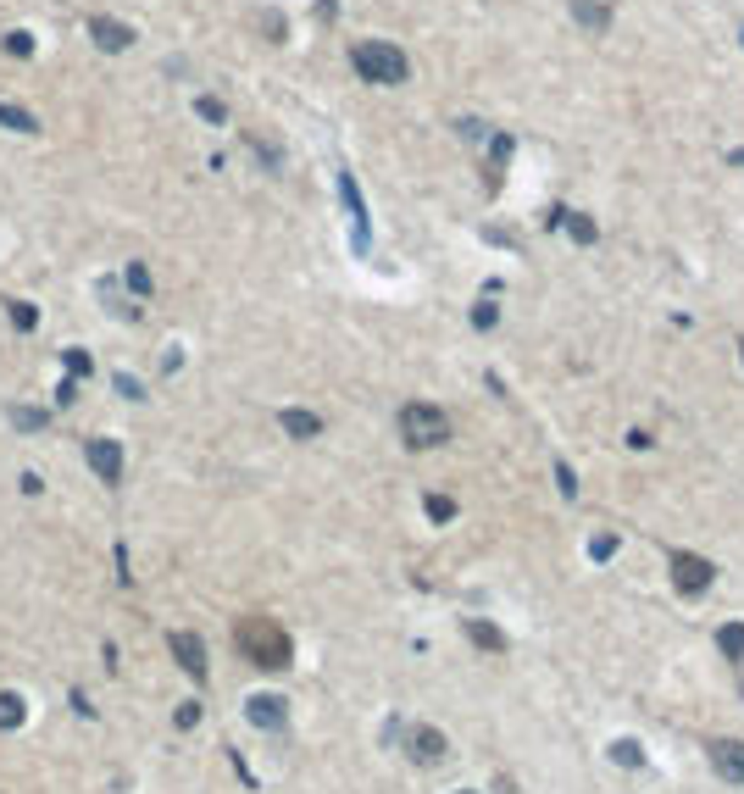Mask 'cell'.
Here are the masks:
<instances>
[{"label": "cell", "instance_id": "obj_21", "mask_svg": "<svg viewBox=\"0 0 744 794\" xmlns=\"http://www.w3.org/2000/svg\"><path fill=\"white\" fill-rule=\"evenodd\" d=\"M45 423H50V411H34V406H12V428L34 433V428H45Z\"/></svg>", "mask_w": 744, "mask_h": 794}, {"label": "cell", "instance_id": "obj_26", "mask_svg": "<svg viewBox=\"0 0 744 794\" xmlns=\"http://www.w3.org/2000/svg\"><path fill=\"white\" fill-rule=\"evenodd\" d=\"M494 323H500V311H494V300H478V306H472V328H494Z\"/></svg>", "mask_w": 744, "mask_h": 794}, {"label": "cell", "instance_id": "obj_22", "mask_svg": "<svg viewBox=\"0 0 744 794\" xmlns=\"http://www.w3.org/2000/svg\"><path fill=\"white\" fill-rule=\"evenodd\" d=\"M562 222H567V234H572L577 245H594V217H584V212H567Z\"/></svg>", "mask_w": 744, "mask_h": 794}, {"label": "cell", "instance_id": "obj_29", "mask_svg": "<svg viewBox=\"0 0 744 794\" xmlns=\"http://www.w3.org/2000/svg\"><path fill=\"white\" fill-rule=\"evenodd\" d=\"M555 484H562V494H567V500H577V478H572V467H567V462H555Z\"/></svg>", "mask_w": 744, "mask_h": 794}, {"label": "cell", "instance_id": "obj_7", "mask_svg": "<svg viewBox=\"0 0 744 794\" xmlns=\"http://www.w3.org/2000/svg\"><path fill=\"white\" fill-rule=\"evenodd\" d=\"M167 644H173V656H178V666H183V673H190L195 683H205V673H212V666H205V644H200V634L178 628Z\"/></svg>", "mask_w": 744, "mask_h": 794}, {"label": "cell", "instance_id": "obj_6", "mask_svg": "<svg viewBox=\"0 0 744 794\" xmlns=\"http://www.w3.org/2000/svg\"><path fill=\"white\" fill-rule=\"evenodd\" d=\"M84 462L95 467V478H100V484H122V445H117V439H89V445H84Z\"/></svg>", "mask_w": 744, "mask_h": 794}, {"label": "cell", "instance_id": "obj_1", "mask_svg": "<svg viewBox=\"0 0 744 794\" xmlns=\"http://www.w3.org/2000/svg\"><path fill=\"white\" fill-rule=\"evenodd\" d=\"M234 644H239V656L251 661V666H261V673H283V666L295 661V644H289L283 622L261 617V611L239 617V628H234Z\"/></svg>", "mask_w": 744, "mask_h": 794}, {"label": "cell", "instance_id": "obj_4", "mask_svg": "<svg viewBox=\"0 0 744 794\" xmlns=\"http://www.w3.org/2000/svg\"><path fill=\"white\" fill-rule=\"evenodd\" d=\"M395 734H400L406 756L417 761V767H439V761L450 756V739L439 734V728H428V722H417V728H395Z\"/></svg>", "mask_w": 744, "mask_h": 794}, {"label": "cell", "instance_id": "obj_10", "mask_svg": "<svg viewBox=\"0 0 744 794\" xmlns=\"http://www.w3.org/2000/svg\"><path fill=\"white\" fill-rule=\"evenodd\" d=\"M711 767H717V778L722 783H744V744H711Z\"/></svg>", "mask_w": 744, "mask_h": 794}, {"label": "cell", "instance_id": "obj_25", "mask_svg": "<svg viewBox=\"0 0 744 794\" xmlns=\"http://www.w3.org/2000/svg\"><path fill=\"white\" fill-rule=\"evenodd\" d=\"M428 517L433 522H450V517H456V500H450V494H428Z\"/></svg>", "mask_w": 744, "mask_h": 794}, {"label": "cell", "instance_id": "obj_12", "mask_svg": "<svg viewBox=\"0 0 744 794\" xmlns=\"http://www.w3.org/2000/svg\"><path fill=\"white\" fill-rule=\"evenodd\" d=\"M572 17H577V28H589V34L611 28V6L606 0H572Z\"/></svg>", "mask_w": 744, "mask_h": 794}, {"label": "cell", "instance_id": "obj_13", "mask_svg": "<svg viewBox=\"0 0 744 794\" xmlns=\"http://www.w3.org/2000/svg\"><path fill=\"white\" fill-rule=\"evenodd\" d=\"M467 639L478 644V650H489V656H506V634L494 628V622H484V617H467Z\"/></svg>", "mask_w": 744, "mask_h": 794}, {"label": "cell", "instance_id": "obj_8", "mask_svg": "<svg viewBox=\"0 0 744 794\" xmlns=\"http://www.w3.org/2000/svg\"><path fill=\"white\" fill-rule=\"evenodd\" d=\"M244 717H251L256 728H267V734H278V728L289 722V705H283V695H251L244 700Z\"/></svg>", "mask_w": 744, "mask_h": 794}, {"label": "cell", "instance_id": "obj_19", "mask_svg": "<svg viewBox=\"0 0 744 794\" xmlns=\"http://www.w3.org/2000/svg\"><path fill=\"white\" fill-rule=\"evenodd\" d=\"M717 644H722V656H728V661H739L744 656V622H728V628L717 634Z\"/></svg>", "mask_w": 744, "mask_h": 794}, {"label": "cell", "instance_id": "obj_15", "mask_svg": "<svg viewBox=\"0 0 744 794\" xmlns=\"http://www.w3.org/2000/svg\"><path fill=\"white\" fill-rule=\"evenodd\" d=\"M23 717H28L23 695H17V689H0V728H23Z\"/></svg>", "mask_w": 744, "mask_h": 794}, {"label": "cell", "instance_id": "obj_27", "mask_svg": "<svg viewBox=\"0 0 744 794\" xmlns=\"http://www.w3.org/2000/svg\"><path fill=\"white\" fill-rule=\"evenodd\" d=\"M589 556H594V561H611V556H616V533H601V539H589Z\"/></svg>", "mask_w": 744, "mask_h": 794}, {"label": "cell", "instance_id": "obj_24", "mask_svg": "<svg viewBox=\"0 0 744 794\" xmlns=\"http://www.w3.org/2000/svg\"><path fill=\"white\" fill-rule=\"evenodd\" d=\"M195 112H200L205 122H229V106H222L217 95H200V100H195Z\"/></svg>", "mask_w": 744, "mask_h": 794}, {"label": "cell", "instance_id": "obj_14", "mask_svg": "<svg viewBox=\"0 0 744 794\" xmlns=\"http://www.w3.org/2000/svg\"><path fill=\"white\" fill-rule=\"evenodd\" d=\"M0 128H12V134H39V117H34L28 106H12V100H0Z\"/></svg>", "mask_w": 744, "mask_h": 794}, {"label": "cell", "instance_id": "obj_5", "mask_svg": "<svg viewBox=\"0 0 744 794\" xmlns=\"http://www.w3.org/2000/svg\"><path fill=\"white\" fill-rule=\"evenodd\" d=\"M711 578H717V567L706 556H694V550H678L672 556V583L684 595H700V589H711Z\"/></svg>", "mask_w": 744, "mask_h": 794}, {"label": "cell", "instance_id": "obj_20", "mask_svg": "<svg viewBox=\"0 0 744 794\" xmlns=\"http://www.w3.org/2000/svg\"><path fill=\"white\" fill-rule=\"evenodd\" d=\"M61 362H67V378H89V372H95L89 350H78V345H67V350H61Z\"/></svg>", "mask_w": 744, "mask_h": 794}, {"label": "cell", "instance_id": "obj_23", "mask_svg": "<svg viewBox=\"0 0 744 794\" xmlns=\"http://www.w3.org/2000/svg\"><path fill=\"white\" fill-rule=\"evenodd\" d=\"M6 311H12V328H23V333H28V328L39 323V311H34L28 300H6Z\"/></svg>", "mask_w": 744, "mask_h": 794}, {"label": "cell", "instance_id": "obj_16", "mask_svg": "<svg viewBox=\"0 0 744 794\" xmlns=\"http://www.w3.org/2000/svg\"><path fill=\"white\" fill-rule=\"evenodd\" d=\"M122 284H128L139 300H144V295H151V289H156V284H151V267H144V261H128V267H122Z\"/></svg>", "mask_w": 744, "mask_h": 794}, {"label": "cell", "instance_id": "obj_30", "mask_svg": "<svg viewBox=\"0 0 744 794\" xmlns=\"http://www.w3.org/2000/svg\"><path fill=\"white\" fill-rule=\"evenodd\" d=\"M195 722H200V705H195V700L178 705V728H195Z\"/></svg>", "mask_w": 744, "mask_h": 794}, {"label": "cell", "instance_id": "obj_3", "mask_svg": "<svg viewBox=\"0 0 744 794\" xmlns=\"http://www.w3.org/2000/svg\"><path fill=\"white\" fill-rule=\"evenodd\" d=\"M400 439H406L411 450H433V445H445V439H450V416L439 406H428V401H411L400 411Z\"/></svg>", "mask_w": 744, "mask_h": 794}, {"label": "cell", "instance_id": "obj_33", "mask_svg": "<svg viewBox=\"0 0 744 794\" xmlns=\"http://www.w3.org/2000/svg\"><path fill=\"white\" fill-rule=\"evenodd\" d=\"M450 794H478V789H450Z\"/></svg>", "mask_w": 744, "mask_h": 794}, {"label": "cell", "instance_id": "obj_9", "mask_svg": "<svg viewBox=\"0 0 744 794\" xmlns=\"http://www.w3.org/2000/svg\"><path fill=\"white\" fill-rule=\"evenodd\" d=\"M89 39H95L100 51H112V56H117V51H128V45H134V28H128V23H117V17H89Z\"/></svg>", "mask_w": 744, "mask_h": 794}, {"label": "cell", "instance_id": "obj_11", "mask_svg": "<svg viewBox=\"0 0 744 794\" xmlns=\"http://www.w3.org/2000/svg\"><path fill=\"white\" fill-rule=\"evenodd\" d=\"M278 423H283L289 439H317V433H322V416H317V411H300V406L278 411Z\"/></svg>", "mask_w": 744, "mask_h": 794}, {"label": "cell", "instance_id": "obj_34", "mask_svg": "<svg viewBox=\"0 0 744 794\" xmlns=\"http://www.w3.org/2000/svg\"><path fill=\"white\" fill-rule=\"evenodd\" d=\"M739 356H744V345H739Z\"/></svg>", "mask_w": 744, "mask_h": 794}, {"label": "cell", "instance_id": "obj_18", "mask_svg": "<svg viewBox=\"0 0 744 794\" xmlns=\"http://www.w3.org/2000/svg\"><path fill=\"white\" fill-rule=\"evenodd\" d=\"M0 45H6V56L28 61V56H34V34H28V28H12V34H0Z\"/></svg>", "mask_w": 744, "mask_h": 794}, {"label": "cell", "instance_id": "obj_32", "mask_svg": "<svg viewBox=\"0 0 744 794\" xmlns=\"http://www.w3.org/2000/svg\"><path fill=\"white\" fill-rule=\"evenodd\" d=\"M728 167H744V144H739V151H728Z\"/></svg>", "mask_w": 744, "mask_h": 794}, {"label": "cell", "instance_id": "obj_2", "mask_svg": "<svg viewBox=\"0 0 744 794\" xmlns=\"http://www.w3.org/2000/svg\"><path fill=\"white\" fill-rule=\"evenodd\" d=\"M350 67H356L367 83H406L411 78L406 51L389 45V39H361V45H350Z\"/></svg>", "mask_w": 744, "mask_h": 794}, {"label": "cell", "instance_id": "obj_17", "mask_svg": "<svg viewBox=\"0 0 744 794\" xmlns=\"http://www.w3.org/2000/svg\"><path fill=\"white\" fill-rule=\"evenodd\" d=\"M611 761L616 767H645V744H639V739H616L611 744Z\"/></svg>", "mask_w": 744, "mask_h": 794}, {"label": "cell", "instance_id": "obj_28", "mask_svg": "<svg viewBox=\"0 0 744 794\" xmlns=\"http://www.w3.org/2000/svg\"><path fill=\"white\" fill-rule=\"evenodd\" d=\"M117 394H122V401H144V389H139V378H128V372H117Z\"/></svg>", "mask_w": 744, "mask_h": 794}, {"label": "cell", "instance_id": "obj_31", "mask_svg": "<svg viewBox=\"0 0 744 794\" xmlns=\"http://www.w3.org/2000/svg\"><path fill=\"white\" fill-rule=\"evenodd\" d=\"M456 134H461V139H484V122H472V117H467V122H456Z\"/></svg>", "mask_w": 744, "mask_h": 794}]
</instances>
